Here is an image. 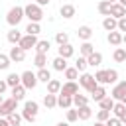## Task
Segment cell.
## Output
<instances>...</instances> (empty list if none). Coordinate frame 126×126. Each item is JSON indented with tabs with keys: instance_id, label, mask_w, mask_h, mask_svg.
<instances>
[{
	"instance_id": "cell-33",
	"label": "cell",
	"mask_w": 126,
	"mask_h": 126,
	"mask_svg": "<svg viewBox=\"0 0 126 126\" xmlns=\"http://www.w3.org/2000/svg\"><path fill=\"white\" fill-rule=\"evenodd\" d=\"M45 63H47V55H45V53H35V57H33V65H35L37 69H43Z\"/></svg>"
},
{
	"instance_id": "cell-38",
	"label": "cell",
	"mask_w": 126,
	"mask_h": 126,
	"mask_svg": "<svg viewBox=\"0 0 126 126\" xmlns=\"http://www.w3.org/2000/svg\"><path fill=\"white\" fill-rule=\"evenodd\" d=\"M39 32H41V26L35 24V22H30L28 28H26V33H30V35H37Z\"/></svg>"
},
{
	"instance_id": "cell-10",
	"label": "cell",
	"mask_w": 126,
	"mask_h": 126,
	"mask_svg": "<svg viewBox=\"0 0 126 126\" xmlns=\"http://www.w3.org/2000/svg\"><path fill=\"white\" fill-rule=\"evenodd\" d=\"M79 93V85L75 81H67L63 87H61V93L59 94H67V96H75Z\"/></svg>"
},
{
	"instance_id": "cell-21",
	"label": "cell",
	"mask_w": 126,
	"mask_h": 126,
	"mask_svg": "<svg viewBox=\"0 0 126 126\" xmlns=\"http://www.w3.org/2000/svg\"><path fill=\"white\" fill-rule=\"evenodd\" d=\"M104 96H108V94H106V89H104V85H98V87H96V89L91 93V98H93V100H96V102H100Z\"/></svg>"
},
{
	"instance_id": "cell-51",
	"label": "cell",
	"mask_w": 126,
	"mask_h": 126,
	"mask_svg": "<svg viewBox=\"0 0 126 126\" xmlns=\"http://www.w3.org/2000/svg\"><path fill=\"white\" fill-rule=\"evenodd\" d=\"M55 126H69V122H57Z\"/></svg>"
},
{
	"instance_id": "cell-40",
	"label": "cell",
	"mask_w": 126,
	"mask_h": 126,
	"mask_svg": "<svg viewBox=\"0 0 126 126\" xmlns=\"http://www.w3.org/2000/svg\"><path fill=\"white\" fill-rule=\"evenodd\" d=\"M55 41H57L59 45L69 43V33H67V32H57V33H55Z\"/></svg>"
},
{
	"instance_id": "cell-16",
	"label": "cell",
	"mask_w": 126,
	"mask_h": 126,
	"mask_svg": "<svg viewBox=\"0 0 126 126\" xmlns=\"http://www.w3.org/2000/svg\"><path fill=\"white\" fill-rule=\"evenodd\" d=\"M102 28H104L106 32H116V30H118V20H114L112 16H106V18L102 20Z\"/></svg>"
},
{
	"instance_id": "cell-2",
	"label": "cell",
	"mask_w": 126,
	"mask_h": 126,
	"mask_svg": "<svg viewBox=\"0 0 126 126\" xmlns=\"http://www.w3.org/2000/svg\"><path fill=\"white\" fill-rule=\"evenodd\" d=\"M24 18H26V14H24V8H22V6H14V8H10L8 14H6V22H8L12 28H18V24H20Z\"/></svg>"
},
{
	"instance_id": "cell-47",
	"label": "cell",
	"mask_w": 126,
	"mask_h": 126,
	"mask_svg": "<svg viewBox=\"0 0 126 126\" xmlns=\"http://www.w3.org/2000/svg\"><path fill=\"white\" fill-rule=\"evenodd\" d=\"M118 32H120V33L126 32V18H120V20H118Z\"/></svg>"
},
{
	"instance_id": "cell-7",
	"label": "cell",
	"mask_w": 126,
	"mask_h": 126,
	"mask_svg": "<svg viewBox=\"0 0 126 126\" xmlns=\"http://www.w3.org/2000/svg\"><path fill=\"white\" fill-rule=\"evenodd\" d=\"M124 94H126V81H120V83H116V85L112 87L110 96H112L116 102H120V100L124 98Z\"/></svg>"
},
{
	"instance_id": "cell-36",
	"label": "cell",
	"mask_w": 126,
	"mask_h": 126,
	"mask_svg": "<svg viewBox=\"0 0 126 126\" xmlns=\"http://www.w3.org/2000/svg\"><path fill=\"white\" fill-rule=\"evenodd\" d=\"M6 120L10 122V126H20L24 118H22V114H18V112H12V114H8V116H6Z\"/></svg>"
},
{
	"instance_id": "cell-49",
	"label": "cell",
	"mask_w": 126,
	"mask_h": 126,
	"mask_svg": "<svg viewBox=\"0 0 126 126\" xmlns=\"http://www.w3.org/2000/svg\"><path fill=\"white\" fill-rule=\"evenodd\" d=\"M49 2H51V0H35V4H39L41 8H43V6H47Z\"/></svg>"
},
{
	"instance_id": "cell-23",
	"label": "cell",
	"mask_w": 126,
	"mask_h": 126,
	"mask_svg": "<svg viewBox=\"0 0 126 126\" xmlns=\"http://www.w3.org/2000/svg\"><path fill=\"white\" fill-rule=\"evenodd\" d=\"M79 51H81V57H89L91 53H94V45L91 41H83L81 47H79Z\"/></svg>"
},
{
	"instance_id": "cell-9",
	"label": "cell",
	"mask_w": 126,
	"mask_h": 126,
	"mask_svg": "<svg viewBox=\"0 0 126 126\" xmlns=\"http://www.w3.org/2000/svg\"><path fill=\"white\" fill-rule=\"evenodd\" d=\"M37 41H39V39H37V35H30V33H26V35L22 37V41H20L18 45H20V47H22L24 51H28V49L35 47V45H37Z\"/></svg>"
},
{
	"instance_id": "cell-34",
	"label": "cell",
	"mask_w": 126,
	"mask_h": 126,
	"mask_svg": "<svg viewBox=\"0 0 126 126\" xmlns=\"http://www.w3.org/2000/svg\"><path fill=\"white\" fill-rule=\"evenodd\" d=\"M51 63H53V69H55V71H65V69H67V59H63V57H59V55H57Z\"/></svg>"
},
{
	"instance_id": "cell-12",
	"label": "cell",
	"mask_w": 126,
	"mask_h": 126,
	"mask_svg": "<svg viewBox=\"0 0 126 126\" xmlns=\"http://www.w3.org/2000/svg\"><path fill=\"white\" fill-rule=\"evenodd\" d=\"M112 112H114V116H116L122 124H126V104H124V102H116L114 108H112Z\"/></svg>"
},
{
	"instance_id": "cell-46",
	"label": "cell",
	"mask_w": 126,
	"mask_h": 126,
	"mask_svg": "<svg viewBox=\"0 0 126 126\" xmlns=\"http://www.w3.org/2000/svg\"><path fill=\"white\" fill-rule=\"evenodd\" d=\"M104 124H106V126H122V122H120L116 116H110V118H108Z\"/></svg>"
},
{
	"instance_id": "cell-27",
	"label": "cell",
	"mask_w": 126,
	"mask_h": 126,
	"mask_svg": "<svg viewBox=\"0 0 126 126\" xmlns=\"http://www.w3.org/2000/svg\"><path fill=\"white\" fill-rule=\"evenodd\" d=\"M49 47H51L49 39H39V41H37V45H35V53H45V55H47Z\"/></svg>"
},
{
	"instance_id": "cell-17",
	"label": "cell",
	"mask_w": 126,
	"mask_h": 126,
	"mask_svg": "<svg viewBox=\"0 0 126 126\" xmlns=\"http://www.w3.org/2000/svg\"><path fill=\"white\" fill-rule=\"evenodd\" d=\"M77 35H79V39L89 41V39L93 37V30H91V26H81V28L77 30Z\"/></svg>"
},
{
	"instance_id": "cell-1",
	"label": "cell",
	"mask_w": 126,
	"mask_h": 126,
	"mask_svg": "<svg viewBox=\"0 0 126 126\" xmlns=\"http://www.w3.org/2000/svg\"><path fill=\"white\" fill-rule=\"evenodd\" d=\"M24 14H26V18L30 20V22H35V24H39L41 22V18H43V8L39 6V4H28V6H24Z\"/></svg>"
},
{
	"instance_id": "cell-28",
	"label": "cell",
	"mask_w": 126,
	"mask_h": 126,
	"mask_svg": "<svg viewBox=\"0 0 126 126\" xmlns=\"http://www.w3.org/2000/svg\"><path fill=\"white\" fill-rule=\"evenodd\" d=\"M112 59H114L116 63H124V61H126V49H124V47H116L114 53H112Z\"/></svg>"
},
{
	"instance_id": "cell-43",
	"label": "cell",
	"mask_w": 126,
	"mask_h": 126,
	"mask_svg": "<svg viewBox=\"0 0 126 126\" xmlns=\"http://www.w3.org/2000/svg\"><path fill=\"white\" fill-rule=\"evenodd\" d=\"M108 118H110V110H102V108H100V110L96 112V122H106Z\"/></svg>"
},
{
	"instance_id": "cell-58",
	"label": "cell",
	"mask_w": 126,
	"mask_h": 126,
	"mask_svg": "<svg viewBox=\"0 0 126 126\" xmlns=\"http://www.w3.org/2000/svg\"><path fill=\"white\" fill-rule=\"evenodd\" d=\"M0 118H4V116H2V112H0Z\"/></svg>"
},
{
	"instance_id": "cell-14",
	"label": "cell",
	"mask_w": 126,
	"mask_h": 126,
	"mask_svg": "<svg viewBox=\"0 0 126 126\" xmlns=\"http://www.w3.org/2000/svg\"><path fill=\"white\" fill-rule=\"evenodd\" d=\"M75 12H77V10H75L73 4H61V8H59V14H61L65 20H71V18L75 16Z\"/></svg>"
},
{
	"instance_id": "cell-11",
	"label": "cell",
	"mask_w": 126,
	"mask_h": 126,
	"mask_svg": "<svg viewBox=\"0 0 126 126\" xmlns=\"http://www.w3.org/2000/svg\"><path fill=\"white\" fill-rule=\"evenodd\" d=\"M110 16L114 18V20H120V18H126V8L120 4V2H114L112 6H110Z\"/></svg>"
},
{
	"instance_id": "cell-30",
	"label": "cell",
	"mask_w": 126,
	"mask_h": 126,
	"mask_svg": "<svg viewBox=\"0 0 126 126\" xmlns=\"http://www.w3.org/2000/svg\"><path fill=\"white\" fill-rule=\"evenodd\" d=\"M43 106H45V108H55V106H57V94H49V93H47V94L43 96Z\"/></svg>"
},
{
	"instance_id": "cell-15",
	"label": "cell",
	"mask_w": 126,
	"mask_h": 126,
	"mask_svg": "<svg viewBox=\"0 0 126 126\" xmlns=\"http://www.w3.org/2000/svg\"><path fill=\"white\" fill-rule=\"evenodd\" d=\"M22 37H24V35H22V32H18V28H12V30L8 32V35H6V39H8L12 45H18V43L22 41Z\"/></svg>"
},
{
	"instance_id": "cell-45",
	"label": "cell",
	"mask_w": 126,
	"mask_h": 126,
	"mask_svg": "<svg viewBox=\"0 0 126 126\" xmlns=\"http://www.w3.org/2000/svg\"><path fill=\"white\" fill-rule=\"evenodd\" d=\"M12 65V61H10V57L8 55H4V53H0V69L4 71V69H8Z\"/></svg>"
},
{
	"instance_id": "cell-6",
	"label": "cell",
	"mask_w": 126,
	"mask_h": 126,
	"mask_svg": "<svg viewBox=\"0 0 126 126\" xmlns=\"http://www.w3.org/2000/svg\"><path fill=\"white\" fill-rule=\"evenodd\" d=\"M16 108H18V100L16 98H4V102L0 104V112H2V116L6 118L8 114H12V112H16Z\"/></svg>"
},
{
	"instance_id": "cell-48",
	"label": "cell",
	"mask_w": 126,
	"mask_h": 126,
	"mask_svg": "<svg viewBox=\"0 0 126 126\" xmlns=\"http://www.w3.org/2000/svg\"><path fill=\"white\" fill-rule=\"evenodd\" d=\"M6 89H8L6 79H0V94H4V93H6Z\"/></svg>"
},
{
	"instance_id": "cell-20",
	"label": "cell",
	"mask_w": 126,
	"mask_h": 126,
	"mask_svg": "<svg viewBox=\"0 0 126 126\" xmlns=\"http://www.w3.org/2000/svg\"><path fill=\"white\" fill-rule=\"evenodd\" d=\"M61 87H63V85H61L59 79H51V81L47 83V93H49V94H59V93H61Z\"/></svg>"
},
{
	"instance_id": "cell-5",
	"label": "cell",
	"mask_w": 126,
	"mask_h": 126,
	"mask_svg": "<svg viewBox=\"0 0 126 126\" xmlns=\"http://www.w3.org/2000/svg\"><path fill=\"white\" fill-rule=\"evenodd\" d=\"M37 75L33 73V71H24L22 73V85L26 87V89H35L37 87Z\"/></svg>"
},
{
	"instance_id": "cell-22",
	"label": "cell",
	"mask_w": 126,
	"mask_h": 126,
	"mask_svg": "<svg viewBox=\"0 0 126 126\" xmlns=\"http://www.w3.org/2000/svg\"><path fill=\"white\" fill-rule=\"evenodd\" d=\"M57 106L61 108H71L73 106V96H67V94H57Z\"/></svg>"
},
{
	"instance_id": "cell-3",
	"label": "cell",
	"mask_w": 126,
	"mask_h": 126,
	"mask_svg": "<svg viewBox=\"0 0 126 126\" xmlns=\"http://www.w3.org/2000/svg\"><path fill=\"white\" fill-rule=\"evenodd\" d=\"M37 112H39V104L35 100H26L24 110H22V118L28 120V122H33L37 118Z\"/></svg>"
},
{
	"instance_id": "cell-25",
	"label": "cell",
	"mask_w": 126,
	"mask_h": 126,
	"mask_svg": "<svg viewBox=\"0 0 126 126\" xmlns=\"http://www.w3.org/2000/svg\"><path fill=\"white\" fill-rule=\"evenodd\" d=\"M26 91H28V89H26L24 85H18V87H14V89H12V98H16L18 102H20V100H24V96H26Z\"/></svg>"
},
{
	"instance_id": "cell-41",
	"label": "cell",
	"mask_w": 126,
	"mask_h": 126,
	"mask_svg": "<svg viewBox=\"0 0 126 126\" xmlns=\"http://www.w3.org/2000/svg\"><path fill=\"white\" fill-rule=\"evenodd\" d=\"M63 73H65V79H67V81H75V79L79 77V71H77L75 67H67Z\"/></svg>"
},
{
	"instance_id": "cell-4",
	"label": "cell",
	"mask_w": 126,
	"mask_h": 126,
	"mask_svg": "<svg viewBox=\"0 0 126 126\" xmlns=\"http://www.w3.org/2000/svg\"><path fill=\"white\" fill-rule=\"evenodd\" d=\"M79 87H83L85 91H89V93H93L96 87H98V83H96V79H94V75H91V73H81L79 75Z\"/></svg>"
},
{
	"instance_id": "cell-44",
	"label": "cell",
	"mask_w": 126,
	"mask_h": 126,
	"mask_svg": "<svg viewBox=\"0 0 126 126\" xmlns=\"http://www.w3.org/2000/svg\"><path fill=\"white\" fill-rule=\"evenodd\" d=\"M116 83H118V71L108 69V85H116Z\"/></svg>"
},
{
	"instance_id": "cell-54",
	"label": "cell",
	"mask_w": 126,
	"mask_h": 126,
	"mask_svg": "<svg viewBox=\"0 0 126 126\" xmlns=\"http://www.w3.org/2000/svg\"><path fill=\"white\" fill-rule=\"evenodd\" d=\"M122 43H126V33H124V35H122Z\"/></svg>"
},
{
	"instance_id": "cell-56",
	"label": "cell",
	"mask_w": 126,
	"mask_h": 126,
	"mask_svg": "<svg viewBox=\"0 0 126 126\" xmlns=\"http://www.w3.org/2000/svg\"><path fill=\"white\" fill-rule=\"evenodd\" d=\"M106 2H110V4H114V2H118V0H106Z\"/></svg>"
},
{
	"instance_id": "cell-37",
	"label": "cell",
	"mask_w": 126,
	"mask_h": 126,
	"mask_svg": "<svg viewBox=\"0 0 126 126\" xmlns=\"http://www.w3.org/2000/svg\"><path fill=\"white\" fill-rule=\"evenodd\" d=\"M73 104H75L77 108H81V106H85V104H89V98H87L85 94H79V93H77V94L73 96Z\"/></svg>"
},
{
	"instance_id": "cell-53",
	"label": "cell",
	"mask_w": 126,
	"mask_h": 126,
	"mask_svg": "<svg viewBox=\"0 0 126 126\" xmlns=\"http://www.w3.org/2000/svg\"><path fill=\"white\" fill-rule=\"evenodd\" d=\"M118 2H120V4H122V6L126 8V0H118Z\"/></svg>"
},
{
	"instance_id": "cell-42",
	"label": "cell",
	"mask_w": 126,
	"mask_h": 126,
	"mask_svg": "<svg viewBox=\"0 0 126 126\" xmlns=\"http://www.w3.org/2000/svg\"><path fill=\"white\" fill-rule=\"evenodd\" d=\"M79 120V112H77V108H67V122L71 124V122H77Z\"/></svg>"
},
{
	"instance_id": "cell-24",
	"label": "cell",
	"mask_w": 126,
	"mask_h": 126,
	"mask_svg": "<svg viewBox=\"0 0 126 126\" xmlns=\"http://www.w3.org/2000/svg\"><path fill=\"white\" fill-rule=\"evenodd\" d=\"M94 79L98 85H108V69H98L94 73Z\"/></svg>"
},
{
	"instance_id": "cell-31",
	"label": "cell",
	"mask_w": 126,
	"mask_h": 126,
	"mask_svg": "<svg viewBox=\"0 0 126 126\" xmlns=\"http://www.w3.org/2000/svg\"><path fill=\"white\" fill-rule=\"evenodd\" d=\"M98 104H100V108H102V110H112V108H114V104H116V100L108 94V96H104Z\"/></svg>"
},
{
	"instance_id": "cell-8",
	"label": "cell",
	"mask_w": 126,
	"mask_h": 126,
	"mask_svg": "<svg viewBox=\"0 0 126 126\" xmlns=\"http://www.w3.org/2000/svg\"><path fill=\"white\" fill-rule=\"evenodd\" d=\"M8 57H10V61H12V63H22V61L26 59V51H24L20 45H14V47H10Z\"/></svg>"
},
{
	"instance_id": "cell-57",
	"label": "cell",
	"mask_w": 126,
	"mask_h": 126,
	"mask_svg": "<svg viewBox=\"0 0 126 126\" xmlns=\"http://www.w3.org/2000/svg\"><path fill=\"white\" fill-rule=\"evenodd\" d=\"M2 102H4V98H2V94H0V104H2Z\"/></svg>"
},
{
	"instance_id": "cell-52",
	"label": "cell",
	"mask_w": 126,
	"mask_h": 126,
	"mask_svg": "<svg viewBox=\"0 0 126 126\" xmlns=\"http://www.w3.org/2000/svg\"><path fill=\"white\" fill-rule=\"evenodd\" d=\"M94 126H106L104 122H94Z\"/></svg>"
},
{
	"instance_id": "cell-19",
	"label": "cell",
	"mask_w": 126,
	"mask_h": 126,
	"mask_svg": "<svg viewBox=\"0 0 126 126\" xmlns=\"http://www.w3.org/2000/svg\"><path fill=\"white\" fill-rule=\"evenodd\" d=\"M87 63H89V67H98V65L102 63V53H100V51L91 53V55L87 57Z\"/></svg>"
},
{
	"instance_id": "cell-39",
	"label": "cell",
	"mask_w": 126,
	"mask_h": 126,
	"mask_svg": "<svg viewBox=\"0 0 126 126\" xmlns=\"http://www.w3.org/2000/svg\"><path fill=\"white\" fill-rule=\"evenodd\" d=\"M87 67H89V63H87V57H79V59L75 61V69H77L79 73H85V71H87Z\"/></svg>"
},
{
	"instance_id": "cell-55",
	"label": "cell",
	"mask_w": 126,
	"mask_h": 126,
	"mask_svg": "<svg viewBox=\"0 0 126 126\" xmlns=\"http://www.w3.org/2000/svg\"><path fill=\"white\" fill-rule=\"evenodd\" d=\"M120 102H124V104H126V94H124V98H122V100H120Z\"/></svg>"
},
{
	"instance_id": "cell-29",
	"label": "cell",
	"mask_w": 126,
	"mask_h": 126,
	"mask_svg": "<svg viewBox=\"0 0 126 126\" xmlns=\"http://www.w3.org/2000/svg\"><path fill=\"white\" fill-rule=\"evenodd\" d=\"M35 75H37V81H41V83H45V85L51 81V73H49V69H45V67H43V69H37Z\"/></svg>"
},
{
	"instance_id": "cell-35",
	"label": "cell",
	"mask_w": 126,
	"mask_h": 126,
	"mask_svg": "<svg viewBox=\"0 0 126 126\" xmlns=\"http://www.w3.org/2000/svg\"><path fill=\"white\" fill-rule=\"evenodd\" d=\"M110 6H112L110 2H106V0H100V2H98V6H96V10H98L102 16H110Z\"/></svg>"
},
{
	"instance_id": "cell-18",
	"label": "cell",
	"mask_w": 126,
	"mask_h": 126,
	"mask_svg": "<svg viewBox=\"0 0 126 126\" xmlns=\"http://www.w3.org/2000/svg\"><path fill=\"white\" fill-rule=\"evenodd\" d=\"M122 35H124V33H120L118 30H116V32H108L106 41H108L110 45H120V43H122Z\"/></svg>"
},
{
	"instance_id": "cell-32",
	"label": "cell",
	"mask_w": 126,
	"mask_h": 126,
	"mask_svg": "<svg viewBox=\"0 0 126 126\" xmlns=\"http://www.w3.org/2000/svg\"><path fill=\"white\" fill-rule=\"evenodd\" d=\"M77 112H79V120H89V118L93 116V110H91V106H89V104H85V106L77 108Z\"/></svg>"
},
{
	"instance_id": "cell-13",
	"label": "cell",
	"mask_w": 126,
	"mask_h": 126,
	"mask_svg": "<svg viewBox=\"0 0 126 126\" xmlns=\"http://www.w3.org/2000/svg\"><path fill=\"white\" fill-rule=\"evenodd\" d=\"M57 53H59V57H63V59H69V57H73V55H75V47H73L71 43H65V45H59Z\"/></svg>"
},
{
	"instance_id": "cell-26",
	"label": "cell",
	"mask_w": 126,
	"mask_h": 126,
	"mask_svg": "<svg viewBox=\"0 0 126 126\" xmlns=\"http://www.w3.org/2000/svg\"><path fill=\"white\" fill-rule=\"evenodd\" d=\"M6 83H8V87H18V85H22V75H18V73H10L8 77H6Z\"/></svg>"
},
{
	"instance_id": "cell-50",
	"label": "cell",
	"mask_w": 126,
	"mask_h": 126,
	"mask_svg": "<svg viewBox=\"0 0 126 126\" xmlns=\"http://www.w3.org/2000/svg\"><path fill=\"white\" fill-rule=\"evenodd\" d=\"M0 126H10V122L6 118H0Z\"/></svg>"
}]
</instances>
